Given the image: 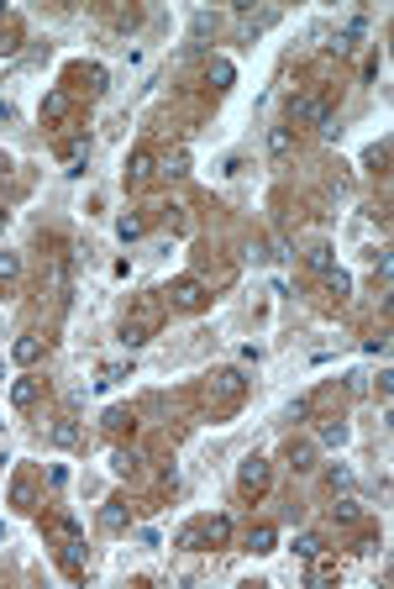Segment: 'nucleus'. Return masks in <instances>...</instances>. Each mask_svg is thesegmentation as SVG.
Listing matches in <instances>:
<instances>
[{
    "label": "nucleus",
    "mask_w": 394,
    "mask_h": 589,
    "mask_svg": "<svg viewBox=\"0 0 394 589\" xmlns=\"http://www.w3.org/2000/svg\"><path fill=\"white\" fill-rule=\"evenodd\" d=\"M242 395H247V373L242 368H215L211 373V400L221 416H232V410L242 405Z\"/></svg>",
    "instance_id": "nucleus-1"
},
{
    "label": "nucleus",
    "mask_w": 394,
    "mask_h": 589,
    "mask_svg": "<svg viewBox=\"0 0 394 589\" xmlns=\"http://www.w3.org/2000/svg\"><path fill=\"white\" fill-rule=\"evenodd\" d=\"M169 300L179 305V311H200L211 294H206V285H200V279H189V274H184V279H174V285H169Z\"/></svg>",
    "instance_id": "nucleus-2"
},
{
    "label": "nucleus",
    "mask_w": 394,
    "mask_h": 589,
    "mask_svg": "<svg viewBox=\"0 0 394 589\" xmlns=\"http://www.w3.org/2000/svg\"><path fill=\"white\" fill-rule=\"evenodd\" d=\"M263 484H268V463L257 458V452H252V458H242V474H237V489H242V494H263Z\"/></svg>",
    "instance_id": "nucleus-3"
},
{
    "label": "nucleus",
    "mask_w": 394,
    "mask_h": 589,
    "mask_svg": "<svg viewBox=\"0 0 394 589\" xmlns=\"http://www.w3.org/2000/svg\"><path fill=\"white\" fill-rule=\"evenodd\" d=\"M284 458H289V468H294V474H310V468H316V442H294L289 437V447H284Z\"/></svg>",
    "instance_id": "nucleus-4"
},
{
    "label": "nucleus",
    "mask_w": 394,
    "mask_h": 589,
    "mask_svg": "<svg viewBox=\"0 0 394 589\" xmlns=\"http://www.w3.org/2000/svg\"><path fill=\"white\" fill-rule=\"evenodd\" d=\"M53 442H58V447H79V442H85V432H79V426L63 416V421H53Z\"/></svg>",
    "instance_id": "nucleus-5"
},
{
    "label": "nucleus",
    "mask_w": 394,
    "mask_h": 589,
    "mask_svg": "<svg viewBox=\"0 0 394 589\" xmlns=\"http://www.w3.org/2000/svg\"><path fill=\"white\" fill-rule=\"evenodd\" d=\"M331 516H336V521H358V516H363V500L342 489V494H336V505H331Z\"/></svg>",
    "instance_id": "nucleus-6"
},
{
    "label": "nucleus",
    "mask_w": 394,
    "mask_h": 589,
    "mask_svg": "<svg viewBox=\"0 0 394 589\" xmlns=\"http://www.w3.org/2000/svg\"><path fill=\"white\" fill-rule=\"evenodd\" d=\"M11 405H16V410L37 405V379H16V384H11Z\"/></svg>",
    "instance_id": "nucleus-7"
},
{
    "label": "nucleus",
    "mask_w": 394,
    "mask_h": 589,
    "mask_svg": "<svg viewBox=\"0 0 394 589\" xmlns=\"http://www.w3.org/2000/svg\"><path fill=\"white\" fill-rule=\"evenodd\" d=\"M305 263H310V269H316L321 279L336 269V263H331V248H326V243H316V248H310V253H305Z\"/></svg>",
    "instance_id": "nucleus-8"
},
{
    "label": "nucleus",
    "mask_w": 394,
    "mask_h": 589,
    "mask_svg": "<svg viewBox=\"0 0 394 589\" xmlns=\"http://www.w3.org/2000/svg\"><path fill=\"white\" fill-rule=\"evenodd\" d=\"M11 505L32 511V479H26V474H16V479H11Z\"/></svg>",
    "instance_id": "nucleus-9"
},
{
    "label": "nucleus",
    "mask_w": 394,
    "mask_h": 589,
    "mask_svg": "<svg viewBox=\"0 0 394 589\" xmlns=\"http://www.w3.org/2000/svg\"><path fill=\"white\" fill-rule=\"evenodd\" d=\"M200 537H206V542H226V537H232V521H226V516H211L206 526H200Z\"/></svg>",
    "instance_id": "nucleus-10"
},
{
    "label": "nucleus",
    "mask_w": 394,
    "mask_h": 589,
    "mask_svg": "<svg viewBox=\"0 0 394 589\" xmlns=\"http://www.w3.org/2000/svg\"><path fill=\"white\" fill-rule=\"evenodd\" d=\"M163 174H169V179H184V174H189V153H184V147H174V153L163 158Z\"/></svg>",
    "instance_id": "nucleus-11"
},
{
    "label": "nucleus",
    "mask_w": 394,
    "mask_h": 589,
    "mask_svg": "<svg viewBox=\"0 0 394 589\" xmlns=\"http://www.w3.org/2000/svg\"><path fill=\"white\" fill-rule=\"evenodd\" d=\"M274 542H279V531H274V526H252V537H247L252 553H274Z\"/></svg>",
    "instance_id": "nucleus-12"
},
{
    "label": "nucleus",
    "mask_w": 394,
    "mask_h": 589,
    "mask_svg": "<svg viewBox=\"0 0 394 589\" xmlns=\"http://www.w3.org/2000/svg\"><path fill=\"white\" fill-rule=\"evenodd\" d=\"M268 153H274V158H289V153H294V137H289L284 127H274V132H268Z\"/></svg>",
    "instance_id": "nucleus-13"
},
{
    "label": "nucleus",
    "mask_w": 394,
    "mask_h": 589,
    "mask_svg": "<svg viewBox=\"0 0 394 589\" xmlns=\"http://www.w3.org/2000/svg\"><path fill=\"white\" fill-rule=\"evenodd\" d=\"M321 531H300V537H294V553H300V558H321Z\"/></svg>",
    "instance_id": "nucleus-14"
},
{
    "label": "nucleus",
    "mask_w": 394,
    "mask_h": 589,
    "mask_svg": "<svg viewBox=\"0 0 394 589\" xmlns=\"http://www.w3.org/2000/svg\"><path fill=\"white\" fill-rule=\"evenodd\" d=\"M43 358V342L37 337H16V364H37Z\"/></svg>",
    "instance_id": "nucleus-15"
},
{
    "label": "nucleus",
    "mask_w": 394,
    "mask_h": 589,
    "mask_svg": "<svg viewBox=\"0 0 394 589\" xmlns=\"http://www.w3.org/2000/svg\"><path fill=\"white\" fill-rule=\"evenodd\" d=\"M189 26H195V37H211L215 26H221V16H215V11H195V21H189Z\"/></svg>",
    "instance_id": "nucleus-16"
},
{
    "label": "nucleus",
    "mask_w": 394,
    "mask_h": 589,
    "mask_svg": "<svg viewBox=\"0 0 394 589\" xmlns=\"http://www.w3.org/2000/svg\"><path fill=\"white\" fill-rule=\"evenodd\" d=\"M211 79H215V85H232V79H237V69H232V63H226V58H211Z\"/></svg>",
    "instance_id": "nucleus-17"
},
{
    "label": "nucleus",
    "mask_w": 394,
    "mask_h": 589,
    "mask_svg": "<svg viewBox=\"0 0 394 589\" xmlns=\"http://www.w3.org/2000/svg\"><path fill=\"white\" fill-rule=\"evenodd\" d=\"M63 111H69V95H48V100H43V116H48V122H58Z\"/></svg>",
    "instance_id": "nucleus-18"
},
{
    "label": "nucleus",
    "mask_w": 394,
    "mask_h": 589,
    "mask_svg": "<svg viewBox=\"0 0 394 589\" xmlns=\"http://www.w3.org/2000/svg\"><path fill=\"white\" fill-rule=\"evenodd\" d=\"M100 521H105V531H121V526H127V511H121V505H105Z\"/></svg>",
    "instance_id": "nucleus-19"
},
{
    "label": "nucleus",
    "mask_w": 394,
    "mask_h": 589,
    "mask_svg": "<svg viewBox=\"0 0 394 589\" xmlns=\"http://www.w3.org/2000/svg\"><path fill=\"white\" fill-rule=\"evenodd\" d=\"M153 174V153H132V179H147Z\"/></svg>",
    "instance_id": "nucleus-20"
},
{
    "label": "nucleus",
    "mask_w": 394,
    "mask_h": 589,
    "mask_svg": "<svg viewBox=\"0 0 394 589\" xmlns=\"http://www.w3.org/2000/svg\"><path fill=\"white\" fill-rule=\"evenodd\" d=\"M105 426L111 432H132V410H105Z\"/></svg>",
    "instance_id": "nucleus-21"
},
{
    "label": "nucleus",
    "mask_w": 394,
    "mask_h": 589,
    "mask_svg": "<svg viewBox=\"0 0 394 589\" xmlns=\"http://www.w3.org/2000/svg\"><path fill=\"white\" fill-rule=\"evenodd\" d=\"M147 342V331L142 327H132V321H127V327H121V347H142Z\"/></svg>",
    "instance_id": "nucleus-22"
},
{
    "label": "nucleus",
    "mask_w": 394,
    "mask_h": 589,
    "mask_svg": "<svg viewBox=\"0 0 394 589\" xmlns=\"http://www.w3.org/2000/svg\"><path fill=\"white\" fill-rule=\"evenodd\" d=\"M326 290H331V294H347V290H352V279H347L342 269H331V274H326Z\"/></svg>",
    "instance_id": "nucleus-23"
},
{
    "label": "nucleus",
    "mask_w": 394,
    "mask_h": 589,
    "mask_svg": "<svg viewBox=\"0 0 394 589\" xmlns=\"http://www.w3.org/2000/svg\"><path fill=\"white\" fill-rule=\"evenodd\" d=\"M21 274V258L16 253H0V279H16Z\"/></svg>",
    "instance_id": "nucleus-24"
},
{
    "label": "nucleus",
    "mask_w": 394,
    "mask_h": 589,
    "mask_svg": "<svg viewBox=\"0 0 394 589\" xmlns=\"http://www.w3.org/2000/svg\"><path fill=\"white\" fill-rule=\"evenodd\" d=\"M116 232H121V237H127V243H132V237H142V232H147V226H142L137 216H121V226H116Z\"/></svg>",
    "instance_id": "nucleus-25"
},
{
    "label": "nucleus",
    "mask_w": 394,
    "mask_h": 589,
    "mask_svg": "<svg viewBox=\"0 0 394 589\" xmlns=\"http://www.w3.org/2000/svg\"><path fill=\"white\" fill-rule=\"evenodd\" d=\"M132 463H137V452H111V468H116V474H132Z\"/></svg>",
    "instance_id": "nucleus-26"
},
{
    "label": "nucleus",
    "mask_w": 394,
    "mask_h": 589,
    "mask_svg": "<svg viewBox=\"0 0 394 589\" xmlns=\"http://www.w3.org/2000/svg\"><path fill=\"white\" fill-rule=\"evenodd\" d=\"M279 21V11H263V16H257L252 26H247V37H257V32H268V26H274Z\"/></svg>",
    "instance_id": "nucleus-27"
},
{
    "label": "nucleus",
    "mask_w": 394,
    "mask_h": 589,
    "mask_svg": "<svg viewBox=\"0 0 394 589\" xmlns=\"http://www.w3.org/2000/svg\"><path fill=\"white\" fill-rule=\"evenodd\" d=\"M321 437H326V442H347V426H342V421H326Z\"/></svg>",
    "instance_id": "nucleus-28"
},
{
    "label": "nucleus",
    "mask_w": 394,
    "mask_h": 589,
    "mask_svg": "<svg viewBox=\"0 0 394 589\" xmlns=\"http://www.w3.org/2000/svg\"><path fill=\"white\" fill-rule=\"evenodd\" d=\"M331 489H352V474H347V468H342V463H336V468H331Z\"/></svg>",
    "instance_id": "nucleus-29"
},
{
    "label": "nucleus",
    "mask_w": 394,
    "mask_h": 589,
    "mask_svg": "<svg viewBox=\"0 0 394 589\" xmlns=\"http://www.w3.org/2000/svg\"><path fill=\"white\" fill-rule=\"evenodd\" d=\"M363 353H373V358H384V353H389V337H368V342H363Z\"/></svg>",
    "instance_id": "nucleus-30"
},
{
    "label": "nucleus",
    "mask_w": 394,
    "mask_h": 589,
    "mask_svg": "<svg viewBox=\"0 0 394 589\" xmlns=\"http://www.w3.org/2000/svg\"><path fill=\"white\" fill-rule=\"evenodd\" d=\"M0 232H6V211H0Z\"/></svg>",
    "instance_id": "nucleus-31"
}]
</instances>
